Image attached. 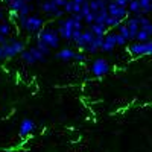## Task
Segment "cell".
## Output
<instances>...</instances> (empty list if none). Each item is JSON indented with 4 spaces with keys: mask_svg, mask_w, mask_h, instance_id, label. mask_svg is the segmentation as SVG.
I'll return each mask as SVG.
<instances>
[{
    "mask_svg": "<svg viewBox=\"0 0 152 152\" xmlns=\"http://www.w3.org/2000/svg\"><path fill=\"white\" fill-rule=\"evenodd\" d=\"M17 20H18V24L23 31H26L29 34H38L43 28H44V20L40 17V15H17Z\"/></svg>",
    "mask_w": 152,
    "mask_h": 152,
    "instance_id": "6da1fadb",
    "label": "cell"
},
{
    "mask_svg": "<svg viewBox=\"0 0 152 152\" xmlns=\"http://www.w3.org/2000/svg\"><path fill=\"white\" fill-rule=\"evenodd\" d=\"M37 40L43 41L44 44H47L50 49H58L59 43H61V35L56 29L53 28H43L40 32L37 34Z\"/></svg>",
    "mask_w": 152,
    "mask_h": 152,
    "instance_id": "7a4b0ae2",
    "label": "cell"
},
{
    "mask_svg": "<svg viewBox=\"0 0 152 152\" xmlns=\"http://www.w3.org/2000/svg\"><path fill=\"white\" fill-rule=\"evenodd\" d=\"M26 49L23 41L20 40H9L6 44H3V58L5 59H11L17 55H20L23 50Z\"/></svg>",
    "mask_w": 152,
    "mask_h": 152,
    "instance_id": "3957f363",
    "label": "cell"
},
{
    "mask_svg": "<svg viewBox=\"0 0 152 152\" xmlns=\"http://www.w3.org/2000/svg\"><path fill=\"white\" fill-rule=\"evenodd\" d=\"M58 32L61 35V38H64L66 41H72V37L75 32V20L73 17H66V18H61L58 21Z\"/></svg>",
    "mask_w": 152,
    "mask_h": 152,
    "instance_id": "277c9868",
    "label": "cell"
},
{
    "mask_svg": "<svg viewBox=\"0 0 152 152\" xmlns=\"http://www.w3.org/2000/svg\"><path fill=\"white\" fill-rule=\"evenodd\" d=\"M128 52L134 56H145V55H152V41H137L132 43L128 47Z\"/></svg>",
    "mask_w": 152,
    "mask_h": 152,
    "instance_id": "5b68a950",
    "label": "cell"
},
{
    "mask_svg": "<svg viewBox=\"0 0 152 152\" xmlns=\"http://www.w3.org/2000/svg\"><path fill=\"white\" fill-rule=\"evenodd\" d=\"M107 9H108V14H110L111 17H114V18H119L120 21L126 20V18H128V15H129V11H128V8H123V6L116 5V3L113 2V0H110V2H108Z\"/></svg>",
    "mask_w": 152,
    "mask_h": 152,
    "instance_id": "8992f818",
    "label": "cell"
},
{
    "mask_svg": "<svg viewBox=\"0 0 152 152\" xmlns=\"http://www.w3.org/2000/svg\"><path fill=\"white\" fill-rule=\"evenodd\" d=\"M108 72H110V64H108L107 59L97 58V59L93 61V64H91V73L96 76V78H102V76H105Z\"/></svg>",
    "mask_w": 152,
    "mask_h": 152,
    "instance_id": "52a82bcc",
    "label": "cell"
},
{
    "mask_svg": "<svg viewBox=\"0 0 152 152\" xmlns=\"http://www.w3.org/2000/svg\"><path fill=\"white\" fill-rule=\"evenodd\" d=\"M94 37H96V35L93 34V31H91V29L82 31L81 37H79V38H78V40H76V41H75V46L78 47L79 50H82V52H84V50H85V47H87L88 44L91 43V40H93Z\"/></svg>",
    "mask_w": 152,
    "mask_h": 152,
    "instance_id": "ba28073f",
    "label": "cell"
},
{
    "mask_svg": "<svg viewBox=\"0 0 152 152\" xmlns=\"http://www.w3.org/2000/svg\"><path fill=\"white\" fill-rule=\"evenodd\" d=\"M104 37H105V35H104ZM104 37H102V35H96L93 40H91V43L85 47L84 52L90 53V55H94L96 52H99L100 47H102V43H104Z\"/></svg>",
    "mask_w": 152,
    "mask_h": 152,
    "instance_id": "9c48e42d",
    "label": "cell"
},
{
    "mask_svg": "<svg viewBox=\"0 0 152 152\" xmlns=\"http://www.w3.org/2000/svg\"><path fill=\"white\" fill-rule=\"evenodd\" d=\"M117 46V43H116V34H107L105 37H104V43H102V47H100V50L102 52H113L114 50V47Z\"/></svg>",
    "mask_w": 152,
    "mask_h": 152,
    "instance_id": "30bf717a",
    "label": "cell"
},
{
    "mask_svg": "<svg viewBox=\"0 0 152 152\" xmlns=\"http://www.w3.org/2000/svg\"><path fill=\"white\" fill-rule=\"evenodd\" d=\"M34 129H35L34 120H31V119H23L21 123H20V128H18V134H20L21 137H28L31 132H34Z\"/></svg>",
    "mask_w": 152,
    "mask_h": 152,
    "instance_id": "8fae6325",
    "label": "cell"
},
{
    "mask_svg": "<svg viewBox=\"0 0 152 152\" xmlns=\"http://www.w3.org/2000/svg\"><path fill=\"white\" fill-rule=\"evenodd\" d=\"M126 26H128V29H129L131 38H132V40H135V35H137L138 29H140V21H138V17L134 15L131 18H126Z\"/></svg>",
    "mask_w": 152,
    "mask_h": 152,
    "instance_id": "7c38bea8",
    "label": "cell"
},
{
    "mask_svg": "<svg viewBox=\"0 0 152 152\" xmlns=\"http://www.w3.org/2000/svg\"><path fill=\"white\" fill-rule=\"evenodd\" d=\"M75 55H76V52H75L73 49H70V47H64V49H61L59 52L56 53V58L61 59V61L69 62V61L75 59Z\"/></svg>",
    "mask_w": 152,
    "mask_h": 152,
    "instance_id": "4fadbf2b",
    "label": "cell"
},
{
    "mask_svg": "<svg viewBox=\"0 0 152 152\" xmlns=\"http://www.w3.org/2000/svg\"><path fill=\"white\" fill-rule=\"evenodd\" d=\"M3 2L8 5L9 11H11V12H14V14H18V11L28 3L26 0H3Z\"/></svg>",
    "mask_w": 152,
    "mask_h": 152,
    "instance_id": "5bb4252c",
    "label": "cell"
},
{
    "mask_svg": "<svg viewBox=\"0 0 152 152\" xmlns=\"http://www.w3.org/2000/svg\"><path fill=\"white\" fill-rule=\"evenodd\" d=\"M41 9L46 12L47 15H52V17H53V14H55V12H56L59 8L52 2V0H46V2H43V3H41Z\"/></svg>",
    "mask_w": 152,
    "mask_h": 152,
    "instance_id": "9a60e30c",
    "label": "cell"
},
{
    "mask_svg": "<svg viewBox=\"0 0 152 152\" xmlns=\"http://www.w3.org/2000/svg\"><path fill=\"white\" fill-rule=\"evenodd\" d=\"M90 29L93 31V34L94 35H107V31H108V28H107V24H102V23H97V21H94V23H91L90 24Z\"/></svg>",
    "mask_w": 152,
    "mask_h": 152,
    "instance_id": "2e32d148",
    "label": "cell"
},
{
    "mask_svg": "<svg viewBox=\"0 0 152 152\" xmlns=\"http://www.w3.org/2000/svg\"><path fill=\"white\" fill-rule=\"evenodd\" d=\"M128 11H129V14H134V15L143 14V12H142V6H140V2H138V0H129Z\"/></svg>",
    "mask_w": 152,
    "mask_h": 152,
    "instance_id": "e0dca14e",
    "label": "cell"
},
{
    "mask_svg": "<svg viewBox=\"0 0 152 152\" xmlns=\"http://www.w3.org/2000/svg\"><path fill=\"white\" fill-rule=\"evenodd\" d=\"M20 58H21V61L24 62V64H35L37 62V59L34 58V55H32V52L29 49H24L20 53Z\"/></svg>",
    "mask_w": 152,
    "mask_h": 152,
    "instance_id": "ac0fdd59",
    "label": "cell"
},
{
    "mask_svg": "<svg viewBox=\"0 0 152 152\" xmlns=\"http://www.w3.org/2000/svg\"><path fill=\"white\" fill-rule=\"evenodd\" d=\"M108 17H110V14H108V9H107V8H102V9H99V11L96 12V21H97V23L105 24V21H107Z\"/></svg>",
    "mask_w": 152,
    "mask_h": 152,
    "instance_id": "d6986e66",
    "label": "cell"
},
{
    "mask_svg": "<svg viewBox=\"0 0 152 152\" xmlns=\"http://www.w3.org/2000/svg\"><path fill=\"white\" fill-rule=\"evenodd\" d=\"M117 31H119V34H122L128 41L132 40V38H131V34H129V29H128V26H126V23H120L119 26H117Z\"/></svg>",
    "mask_w": 152,
    "mask_h": 152,
    "instance_id": "ffe728a7",
    "label": "cell"
},
{
    "mask_svg": "<svg viewBox=\"0 0 152 152\" xmlns=\"http://www.w3.org/2000/svg\"><path fill=\"white\" fill-rule=\"evenodd\" d=\"M0 34H3V35H11L12 34V26H11V23L8 21H0Z\"/></svg>",
    "mask_w": 152,
    "mask_h": 152,
    "instance_id": "44dd1931",
    "label": "cell"
},
{
    "mask_svg": "<svg viewBox=\"0 0 152 152\" xmlns=\"http://www.w3.org/2000/svg\"><path fill=\"white\" fill-rule=\"evenodd\" d=\"M29 50L32 52V55H34V58L37 59V62H41V61H44L46 55H44V53H41L40 50H38V47H37V46H35V47H31Z\"/></svg>",
    "mask_w": 152,
    "mask_h": 152,
    "instance_id": "7402d4cb",
    "label": "cell"
},
{
    "mask_svg": "<svg viewBox=\"0 0 152 152\" xmlns=\"http://www.w3.org/2000/svg\"><path fill=\"white\" fill-rule=\"evenodd\" d=\"M120 23H122V21H120L119 18H114V17H111V15H110V17L107 18V21H105V24H107V28H108V29L117 28V26H119Z\"/></svg>",
    "mask_w": 152,
    "mask_h": 152,
    "instance_id": "603a6c76",
    "label": "cell"
},
{
    "mask_svg": "<svg viewBox=\"0 0 152 152\" xmlns=\"http://www.w3.org/2000/svg\"><path fill=\"white\" fill-rule=\"evenodd\" d=\"M149 38H151V35H149L146 31L138 29V32H137V35H135V41H148Z\"/></svg>",
    "mask_w": 152,
    "mask_h": 152,
    "instance_id": "cb8c5ba5",
    "label": "cell"
},
{
    "mask_svg": "<svg viewBox=\"0 0 152 152\" xmlns=\"http://www.w3.org/2000/svg\"><path fill=\"white\" fill-rule=\"evenodd\" d=\"M35 46L38 47V50H40L41 53H44V55H49V53H50V47H49L47 44H44L43 41L37 40V44H35Z\"/></svg>",
    "mask_w": 152,
    "mask_h": 152,
    "instance_id": "d4e9b609",
    "label": "cell"
},
{
    "mask_svg": "<svg viewBox=\"0 0 152 152\" xmlns=\"http://www.w3.org/2000/svg\"><path fill=\"white\" fill-rule=\"evenodd\" d=\"M62 9H64L66 14H70V15H72V14H73V11H75V2H73V0H67Z\"/></svg>",
    "mask_w": 152,
    "mask_h": 152,
    "instance_id": "484cf974",
    "label": "cell"
},
{
    "mask_svg": "<svg viewBox=\"0 0 152 152\" xmlns=\"http://www.w3.org/2000/svg\"><path fill=\"white\" fill-rule=\"evenodd\" d=\"M31 11H32V3H26V5H24V6L18 11L17 15H24V17H26V15L31 14Z\"/></svg>",
    "mask_w": 152,
    "mask_h": 152,
    "instance_id": "4316f807",
    "label": "cell"
},
{
    "mask_svg": "<svg viewBox=\"0 0 152 152\" xmlns=\"http://www.w3.org/2000/svg\"><path fill=\"white\" fill-rule=\"evenodd\" d=\"M94 21H96V12H93V11L90 12V14H87V15L84 17V23H87L88 26H90L91 23H94Z\"/></svg>",
    "mask_w": 152,
    "mask_h": 152,
    "instance_id": "83f0119b",
    "label": "cell"
},
{
    "mask_svg": "<svg viewBox=\"0 0 152 152\" xmlns=\"http://www.w3.org/2000/svg\"><path fill=\"white\" fill-rule=\"evenodd\" d=\"M126 38L122 35V34H119V32H116V43H117V46H125L126 44Z\"/></svg>",
    "mask_w": 152,
    "mask_h": 152,
    "instance_id": "f1b7e54d",
    "label": "cell"
},
{
    "mask_svg": "<svg viewBox=\"0 0 152 152\" xmlns=\"http://www.w3.org/2000/svg\"><path fill=\"white\" fill-rule=\"evenodd\" d=\"M116 5L119 6H123V8H128V3H129V0H113Z\"/></svg>",
    "mask_w": 152,
    "mask_h": 152,
    "instance_id": "f546056e",
    "label": "cell"
},
{
    "mask_svg": "<svg viewBox=\"0 0 152 152\" xmlns=\"http://www.w3.org/2000/svg\"><path fill=\"white\" fill-rule=\"evenodd\" d=\"M75 59H78V61H85V59H87V56L84 55V52L81 50V52H76V55H75Z\"/></svg>",
    "mask_w": 152,
    "mask_h": 152,
    "instance_id": "4dcf8cb0",
    "label": "cell"
},
{
    "mask_svg": "<svg viewBox=\"0 0 152 152\" xmlns=\"http://www.w3.org/2000/svg\"><path fill=\"white\" fill-rule=\"evenodd\" d=\"M52 2L58 6V8H64V5H66V2L67 0H52Z\"/></svg>",
    "mask_w": 152,
    "mask_h": 152,
    "instance_id": "1f68e13d",
    "label": "cell"
},
{
    "mask_svg": "<svg viewBox=\"0 0 152 152\" xmlns=\"http://www.w3.org/2000/svg\"><path fill=\"white\" fill-rule=\"evenodd\" d=\"M8 41H9V40H8V38H6V35H3V34H0V44L3 46V44H6Z\"/></svg>",
    "mask_w": 152,
    "mask_h": 152,
    "instance_id": "d6a6232c",
    "label": "cell"
},
{
    "mask_svg": "<svg viewBox=\"0 0 152 152\" xmlns=\"http://www.w3.org/2000/svg\"><path fill=\"white\" fill-rule=\"evenodd\" d=\"M0 59H5L3 58V46L2 44H0Z\"/></svg>",
    "mask_w": 152,
    "mask_h": 152,
    "instance_id": "836d02e7",
    "label": "cell"
},
{
    "mask_svg": "<svg viewBox=\"0 0 152 152\" xmlns=\"http://www.w3.org/2000/svg\"><path fill=\"white\" fill-rule=\"evenodd\" d=\"M3 17H5V12H3L2 9H0V21H2V20H3Z\"/></svg>",
    "mask_w": 152,
    "mask_h": 152,
    "instance_id": "e575fe53",
    "label": "cell"
},
{
    "mask_svg": "<svg viewBox=\"0 0 152 152\" xmlns=\"http://www.w3.org/2000/svg\"><path fill=\"white\" fill-rule=\"evenodd\" d=\"M73 2H75V3H78V5H82L85 0H73Z\"/></svg>",
    "mask_w": 152,
    "mask_h": 152,
    "instance_id": "d590c367",
    "label": "cell"
},
{
    "mask_svg": "<svg viewBox=\"0 0 152 152\" xmlns=\"http://www.w3.org/2000/svg\"><path fill=\"white\" fill-rule=\"evenodd\" d=\"M149 12H152V0H151V3H149Z\"/></svg>",
    "mask_w": 152,
    "mask_h": 152,
    "instance_id": "8d00e7d4",
    "label": "cell"
},
{
    "mask_svg": "<svg viewBox=\"0 0 152 152\" xmlns=\"http://www.w3.org/2000/svg\"><path fill=\"white\" fill-rule=\"evenodd\" d=\"M26 2H28V3H32V2H35V0H26Z\"/></svg>",
    "mask_w": 152,
    "mask_h": 152,
    "instance_id": "74e56055",
    "label": "cell"
},
{
    "mask_svg": "<svg viewBox=\"0 0 152 152\" xmlns=\"http://www.w3.org/2000/svg\"><path fill=\"white\" fill-rule=\"evenodd\" d=\"M43 2H46V0H43Z\"/></svg>",
    "mask_w": 152,
    "mask_h": 152,
    "instance_id": "f35d334b",
    "label": "cell"
}]
</instances>
